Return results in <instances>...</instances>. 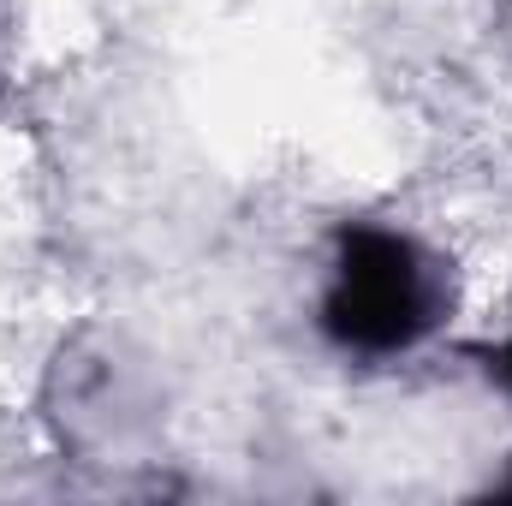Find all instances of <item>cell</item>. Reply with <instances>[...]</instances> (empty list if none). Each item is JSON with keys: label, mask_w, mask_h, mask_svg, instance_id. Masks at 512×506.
<instances>
[{"label": "cell", "mask_w": 512, "mask_h": 506, "mask_svg": "<svg viewBox=\"0 0 512 506\" xmlns=\"http://www.w3.org/2000/svg\"><path fill=\"white\" fill-rule=\"evenodd\" d=\"M316 322L346 358H399L441 322V274L393 227H340Z\"/></svg>", "instance_id": "cell-1"}, {"label": "cell", "mask_w": 512, "mask_h": 506, "mask_svg": "<svg viewBox=\"0 0 512 506\" xmlns=\"http://www.w3.org/2000/svg\"><path fill=\"white\" fill-rule=\"evenodd\" d=\"M477 358H483V370H489V376H495V381H501V387L512 393V340L489 346V352H477Z\"/></svg>", "instance_id": "cell-2"}, {"label": "cell", "mask_w": 512, "mask_h": 506, "mask_svg": "<svg viewBox=\"0 0 512 506\" xmlns=\"http://www.w3.org/2000/svg\"><path fill=\"white\" fill-rule=\"evenodd\" d=\"M501 495H507V501H512V477H507V483H501Z\"/></svg>", "instance_id": "cell-3"}]
</instances>
